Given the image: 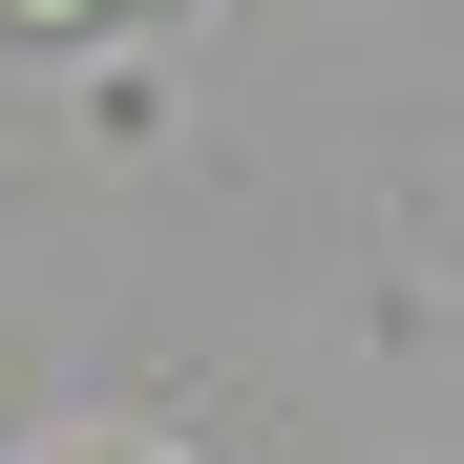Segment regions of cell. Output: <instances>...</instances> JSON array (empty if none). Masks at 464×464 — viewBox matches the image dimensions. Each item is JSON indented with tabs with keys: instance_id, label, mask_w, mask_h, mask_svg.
Instances as JSON below:
<instances>
[{
	"instance_id": "obj_1",
	"label": "cell",
	"mask_w": 464,
	"mask_h": 464,
	"mask_svg": "<svg viewBox=\"0 0 464 464\" xmlns=\"http://www.w3.org/2000/svg\"><path fill=\"white\" fill-rule=\"evenodd\" d=\"M22 43H85V22H148V0H0Z\"/></svg>"
}]
</instances>
